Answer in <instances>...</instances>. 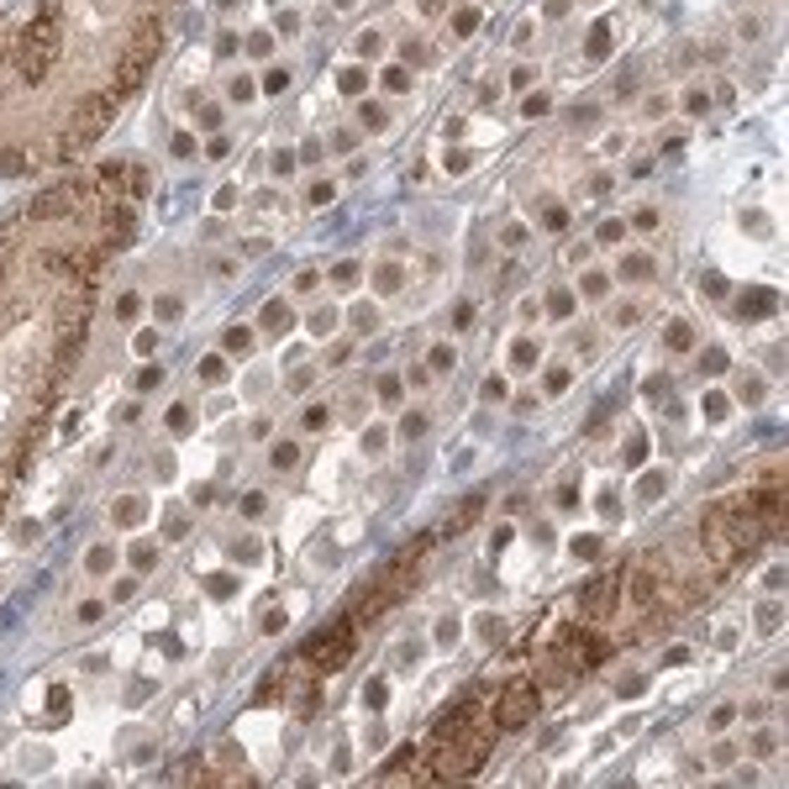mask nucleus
I'll list each match as a JSON object with an SVG mask.
<instances>
[{
    "instance_id": "obj_1",
    "label": "nucleus",
    "mask_w": 789,
    "mask_h": 789,
    "mask_svg": "<svg viewBox=\"0 0 789 789\" xmlns=\"http://www.w3.org/2000/svg\"><path fill=\"white\" fill-rule=\"evenodd\" d=\"M142 200L148 169L116 158L42 184L0 221V505L74 374L100 274L137 237Z\"/></svg>"
},
{
    "instance_id": "obj_2",
    "label": "nucleus",
    "mask_w": 789,
    "mask_h": 789,
    "mask_svg": "<svg viewBox=\"0 0 789 789\" xmlns=\"http://www.w3.org/2000/svg\"><path fill=\"white\" fill-rule=\"evenodd\" d=\"M179 0H0V174L69 169L142 90Z\"/></svg>"
},
{
    "instance_id": "obj_3",
    "label": "nucleus",
    "mask_w": 789,
    "mask_h": 789,
    "mask_svg": "<svg viewBox=\"0 0 789 789\" xmlns=\"http://www.w3.org/2000/svg\"><path fill=\"white\" fill-rule=\"evenodd\" d=\"M784 531V484L774 474L763 490L742 495V500H721L705 510L700 521V553H705L710 574H731L747 558H758L763 542H774Z\"/></svg>"
},
{
    "instance_id": "obj_4",
    "label": "nucleus",
    "mask_w": 789,
    "mask_h": 789,
    "mask_svg": "<svg viewBox=\"0 0 789 789\" xmlns=\"http://www.w3.org/2000/svg\"><path fill=\"white\" fill-rule=\"evenodd\" d=\"M495 747V721L479 700H458L453 710H442V721L431 726L427 752L410 763V784H453V779H474L484 769Z\"/></svg>"
},
{
    "instance_id": "obj_5",
    "label": "nucleus",
    "mask_w": 789,
    "mask_h": 789,
    "mask_svg": "<svg viewBox=\"0 0 789 789\" xmlns=\"http://www.w3.org/2000/svg\"><path fill=\"white\" fill-rule=\"evenodd\" d=\"M700 595H705V579L684 574L679 563H674V553H652V558H642L637 569H631V600H637V610L648 621L679 616V610L695 605Z\"/></svg>"
},
{
    "instance_id": "obj_6",
    "label": "nucleus",
    "mask_w": 789,
    "mask_h": 789,
    "mask_svg": "<svg viewBox=\"0 0 789 789\" xmlns=\"http://www.w3.org/2000/svg\"><path fill=\"white\" fill-rule=\"evenodd\" d=\"M353 648H358V621L348 616V621H332V626H321L316 637L300 648V658H305L316 674H337L342 663L353 658Z\"/></svg>"
},
{
    "instance_id": "obj_7",
    "label": "nucleus",
    "mask_w": 789,
    "mask_h": 789,
    "mask_svg": "<svg viewBox=\"0 0 789 789\" xmlns=\"http://www.w3.org/2000/svg\"><path fill=\"white\" fill-rule=\"evenodd\" d=\"M542 710V690H537V679H516V684H505L495 700H490V721H495V731H521L531 716Z\"/></svg>"
},
{
    "instance_id": "obj_8",
    "label": "nucleus",
    "mask_w": 789,
    "mask_h": 789,
    "mask_svg": "<svg viewBox=\"0 0 789 789\" xmlns=\"http://www.w3.org/2000/svg\"><path fill=\"white\" fill-rule=\"evenodd\" d=\"M621 584H626V574H605V579H595L590 590L579 595V616L590 621V626H600V621H610L621 610Z\"/></svg>"
},
{
    "instance_id": "obj_9",
    "label": "nucleus",
    "mask_w": 789,
    "mask_h": 789,
    "mask_svg": "<svg viewBox=\"0 0 789 789\" xmlns=\"http://www.w3.org/2000/svg\"><path fill=\"white\" fill-rule=\"evenodd\" d=\"M774 310V290H747V300H742V316H769Z\"/></svg>"
},
{
    "instance_id": "obj_10",
    "label": "nucleus",
    "mask_w": 789,
    "mask_h": 789,
    "mask_svg": "<svg viewBox=\"0 0 789 789\" xmlns=\"http://www.w3.org/2000/svg\"><path fill=\"white\" fill-rule=\"evenodd\" d=\"M663 342H669V348H679V353H684V348H690L695 337H690V327H684V321H669V327H663Z\"/></svg>"
},
{
    "instance_id": "obj_11",
    "label": "nucleus",
    "mask_w": 789,
    "mask_h": 789,
    "mask_svg": "<svg viewBox=\"0 0 789 789\" xmlns=\"http://www.w3.org/2000/svg\"><path fill=\"white\" fill-rule=\"evenodd\" d=\"M279 690H284V669H274L269 679H263V690L253 695V700H258V705H269V700H279Z\"/></svg>"
},
{
    "instance_id": "obj_12",
    "label": "nucleus",
    "mask_w": 789,
    "mask_h": 789,
    "mask_svg": "<svg viewBox=\"0 0 789 789\" xmlns=\"http://www.w3.org/2000/svg\"><path fill=\"white\" fill-rule=\"evenodd\" d=\"M605 53H610V21H600L590 32V58H605Z\"/></svg>"
},
{
    "instance_id": "obj_13",
    "label": "nucleus",
    "mask_w": 789,
    "mask_h": 789,
    "mask_svg": "<svg viewBox=\"0 0 789 789\" xmlns=\"http://www.w3.org/2000/svg\"><path fill=\"white\" fill-rule=\"evenodd\" d=\"M263 327L269 332H279V327H290V305H284V300H274L269 310H263Z\"/></svg>"
},
{
    "instance_id": "obj_14",
    "label": "nucleus",
    "mask_w": 789,
    "mask_h": 789,
    "mask_svg": "<svg viewBox=\"0 0 789 789\" xmlns=\"http://www.w3.org/2000/svg\"><path fill=\"white\" fill-rule=\"evenodd\" d=\"M200 379H206V384H221V379H227V363H221L216 353H210V358L200 363Z\"/></svg>"
},
{
    "instance_id": "obj_15",
    "label": "nucleus",
    "mask_w": 789,
    "mask_h": 789,
    "mask_svg": "<svg viewBox=\"0 0 789 789\" xmlns=\"http://www.w3.org/2000/svg\"><path fill=\"white\" fill-rule=\"evenodd\" d=\"M300 463V448L295 442H279V448H274V469H295Z\"/></svg>"
},
{
    "instance_id": "obj_16",
    "label": "nucleus",
    "mask_w": 789,
    "mask_h": 789,
    "mask_svg": "<svg viewBox=\"0 0 789 789\" xmlns=\"http://www.w3.org/2000/svg\"><path fill=\"white\" fill-rule=\"evenodd\" d=\"M621 274H626V279H648L652 263H648V258H626V263H621Z\"/></svg>"
},
{
    "instance_id": "obj_17",
    "label": "nucleus",
    "mask_w": 789,
    "mask_h": 789,
    "mask_svg": "<svg viewBox=\"0 0 789 789\" xmlns=\"http://www.w3.org/2000/svg\"><path fill=\"white\" fill-rule=\"evenodd\" d=\"M337 90H342V95H358V90H363V69H348V74L337 80Z\"/></svg>"
},
{
    "instance_id": "obj_18",
    "label": "nucleus",
    "mask_w": 789,
    "mask_h": 789,
    "mask_svg": "<svg viewBox=\"0 0 789 789\" xmlns=\"http://www.w3.org/2000/svg\"><path fill=\"white\" fill-rule=\"evenodd\" d=\"M726 410H731V405H726V395H716V390L705 395V416H710V421H721Z\"/></svg>"
},
{
    "instance_id": "obj_19",
    "label": "nucleus",
    "mask_w": 789,
    "mask_h": 789,
    "mask_svg": "<svg viewBox=\"0 0 789 789\" xmlns=\"http://www.w3.org/2000/svg\"><path fill=\"white\" fill-rule=\"evenodd\" d=\"M116 521H142V500H116Z\"/></svg>"
},
{
    "instance_id": "obj_20",
    "label": "nucleus",
    "mask_w": 789,
    "mask_h": 789,
    "mask_svg": "<svg viewBox=\"0 0 789 789\" xmlns=\"http://www.w3.org/2000/svg\"><path fill=\"white\" fill-rule=\"evenodd\" d=\"M474 27H479V11H458V16H453V32H458V37L474 32Z\"/></svg>"
},
{
    "instance_id": "obj_21",
    "label": "nucleus",
    "mask_w": 789,
    "mask_h": 789,
    "mask_svg": "<svg viewBox=\"0 0 789 789\" xmlns=\"http://www.w3.org/2000/svg\"><path fill=\"white\" fill-rule=\"evenodd\" d=\"M700 369H705V374H721V369H726V353H721V348H710L705 358H700Z\"/></svg>"
},
{
    "instance_id": "obj_22",
    "label": "nucleus",
    "mask_w": 789,
    "mask_h": 789,
    "mask_svg": "<svg viewBox=\"0 0 789 789\" xmlns=\"http://www.w3.org/2000/svg\"><path fill=\"white\" fill-rule=\"evenodd\" d=\"M248 342H253V332H248V327H232V332H227V348H232V353H242Z\"/></svg>"
},
{
    "instance_id": "obj_23",
    "label": "nucleus",
    "mask_w": 789,
    "mask_h": 789,
    "mask_svg": "<svg viewBox=\"0 0 789 789\" xmlns=\"http://www.w3.org/2000/svg\"><path fill=\"white\" fill-rule=\"evenodd\" d=\"M248 48H253V58H269L274 37H269V32H253V42H248Z\"/></svg>"
},
{
    "instance_id": "obj_24",
    "label": "nucleus",
    "mask_w": 789,
    "mask_h": 789,
    "mask_svg": "<svg viewBox=\"0 0 789 789\" xmlns=\"http://www.w3.org/2000/svg\"><path fill=\"white\" fill-rule=\"evenodd\" d=\"M232 590H237V584H232V574H216V579H210V595H216V600H227Z\"/></svg>"
},
{
    "instance_id": "obj_25",
    "label": "nucleus",
    "mask_w": 789,
    "mask_h": 789,
    "mask_svg": "<svg viewBox=\"0 0 789 789\" xmlns=\"http://www.w3.org/2000/svg\"><path fill=\"white\" fill-rule=\"evenodd\" d=\"M584 295H590V300L605 295V274H584Z\"/></svg>"
},
{
    "instance_id": "obj_26",
    "label": "nucleus",
    "mask_w": 789,
    "mask_h": 789,
    "mask_svg": "<svg viewBox=\"0 0 789 789\" xmlns=\"http://www.w3.org/2000/svg\"><path fill=\"white\" fill-rule=\"evenodd\" d=\"M111 569V548H95L90 553V574H106Z\"/></svg>"
},
{
    "instance_id": "obj_27",
    "label": "nucleus",
    "mask_w": 789,
    "mask_h": 789,
    "mask_svg": "<svg viewBox=\"0 0 789 789\" xmlns=\"http://www.w3.org/2000/svg\"><path fill=\"white\" fill-rule=\"evenodd\" d=\"M510 358H516L521 369H526V363H537V348H531V342H516V353H510Z\"/></svg>"
},
{
    "instance_id": "obj_28",
    "label": "nucleus",
    "mask_w": 789,
    "mask_h": 789,
    "mask_svg": "<svg viewBox=\"0 0 789 789\" xmlns=\"http://www.w3.org/2000/svg\"><path fill=\"white\" fill-rule=\"evenodd\" d=\"M169 427H174V431H190V410L174 405V410H169Z\"/></svg>"
},
{
    "instance_id": "obj_29",
    "label": "nucleus",
    "mask_w": 789,
    "mask_h": 789,
    "mask_svg": "<svg viewBox=\"0 0 789 789\" xmlns=\"http://www.w3.org/2000/svg\"><path fill=\"white\" fill-rule=\"evenodd\" d=\"M758 626H763V631L779 626V605H763V610H758Z\"/></svg>"
},
{
    "instance_id": "obj_30",
    "label": "nucleus",
    "mask_w": 789,
    "mask_h": 789,
    "mask_svg": "<svg viewBox=\"0 0 789 789\" xmlns=\"http://www.w3.org/2000/svg\"><path fill=\"white\" fill-rule=\"evenodd\" d=\"M384 84H390V90H410V74H405V69H390V74H384Z\"/></svg>"
},
{
    "instance_id": "obj_31",
    "label": "nucleus",
    "mask_w": 789,
    "mask_h": 789,
    "mask_svg": "<svg viewBox=\"0 0 789 789\" xmlns=\"http://www.w3.org/2000/svg\"><path fill=\"white\" fill-rule=\"evenodd\" d=\"M642 495L658 500V495H663V474H648V479H642Z\"/></svg>"
},
{
    "instance_id": "obj_32",
    "label": "nucleus",
    "mask_w": 789,
    "mask_h": 789,
    "mask_svg": "<svg viewBox=\"0 0 789 789\" xmlns=\"http://www.w3.org/2000/svg\"><path fill=\"white\" fill-rule=\"evenodd\" d=\"M374 284H379V290H395V284H400V269H379V274H374Z\"/></svg>"
},
{
    "instance_id": "obj_33",
    "label": "nucleus",
    "mask_w": 789,
    "mask_h": 789,
    "mask_svg": "<svg viewBox=\"0 0 789 789\" xmlns=\"http://www.w3.org/2000/svg\"><path fill=\"white\" fill-rule=\"evenodd\" d=\"M574 553H579V558H595V553H600V537H579V542H574Z\"/></svg>"
},
{
    "instance_id": "obj_34",
    "label": "nucleus",
    "mask_w": 789,
    "mask_h": 789,
    "mask_svg": "<svg viewBox=\"0 0 789 789\" xmlns=\"http://www.w3.org/2000/svg\"><path fill=\"white\" fill-rule=\"evenodd\" d=\"M358 53H363V58H369V53H379V32H363V37H358Z\"/></svg>"
},
{
    "instance_id": "obj_35",
    "label": "nucleus",
    "mask_w": 789,
    "mask_h": 789,
    "mask_svg": "<svg viewBox=\"0 0 789 789\" xmlns=\"http://www.w3.org/2000/svg\"><path fill=\"white\" fill-rule=\"evenodd\" d=\"M305 427H310V431H321V427H327V410L310 405V410H305Z\"/></svg>"
},
{
    "instance_id": "obj_36",
    "label": "nucleus",
    "mask_w": 789,
    "mask_h": 789,
    "mask_svg": "<svg viewBox=\"0 0 789 789\" xmlns=\"http://www.w3.org/2000/svg\"><path fill=\"white\" fill-rule=\"evenodd\" d=\"M132 563H137V569H153V563H158V553H153V548H137V553H132Z\"/></svg>"
},
{
    "instance_id": "obj_37",
    "label": "nucleus",
    "mask_w": 789,
    "mask_h": 789,
    "mask_svg": "<svg viewBox=\"0 0 789 789\" xmlns=\"http://www.w3.org/2000/svg\"><path fill=\"white\" fill-rule=\"evenodd\" d=\"M284 84H290V74H284V69H274V74H269V84H263V90H274V95H279Z\"/></svg>"
},
{
    "instance_id": "obj_38",
    "label": "nucleus",
    "mask_w": 789,
    "mask_h": 789,
    "mask_svg": "<svg viewBox=\"0 0 789 789\" xmlns=\"http://www.w3.org/2000/svg\"><path fill=\"white\" fill-rule=\"evenodd\" d=\"M548 310H553V316H569V310H574V300H569V295H553V305H548Z\"/></svg>"
},
{
    "instance_id": "obj_39",
    "label": "nucleus",
    "mask_w": 789,
    "mask_h": 789,
    "mask_svg": "<svg viewBox=\"0 0 789 789\" xmlns=\"http://www.w3.org/2000/svg\"><path fill=\"white\" fill-rule=\"evenodd\" d=\"M431 369H453V348H437V353H431Z\"/></svg>"
},
{
    "instance_id": "obj_40",
    "label": "nucleus",
    "mask_w": 789,
    "mask_h": 789,
    "mask_svg": "<svg viewBox=\"0 0 789 789\" xmlns=\"http://www.w3.org/2000/svg\"><path fill=\"white\" fill-rule=\"evenodd\" d=\"M421 427H427V416H405V427H400V431H405V437H421Z\"/></svg>"
},
{
    "instance_id": "obj_41",
    "label": "nucleus",
    "mask_w": 789,
    "mask_h": 789,
    "mask_svg": "<svg viewBox=\"0 0 789 789\" xmlns=\"http://www.w3.org/2000/svg\"><path fill=\"white\" fill-rule=\"evenodd\" d=\"M642 453H648V437H631V448H626V458H631V463H642Z\"/></svg>"
}]
</instances>
